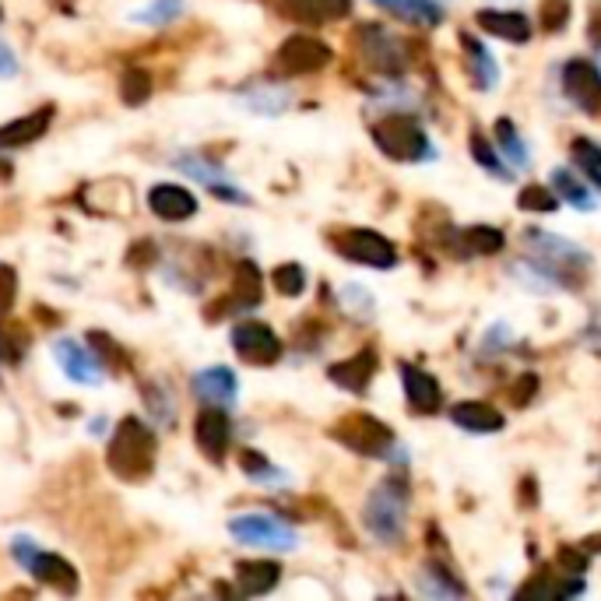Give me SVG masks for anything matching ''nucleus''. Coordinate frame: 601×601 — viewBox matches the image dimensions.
<instances>
[{"label": "nucleus", "instance_id": "nucleus-43", "mask_svg": "<svg viewBox=\"0 0 601 601\" xmlns=\"http://www.w3.org/2000/svg\"><path fill=\"white\" fill-rule=\"evenodd\" d=\"M588 35H591V43H598V46H601V4H594V11H591Z\"/></svg>", "mask_w": 601, "mask_h": 601}, {"label": "nucleus", "instance_id": "nucleus-20", "mask_svg": "<svg viewBox=\"0 0 601 601\" xmlns=\"http://www.w3.org/2000/svg\"><path fill=\"white\" fill-rule=\"evenodd\" d=\"M475 22L496 39H507V43H528L531 39V22L520 11H478Z\"/></svg>", "mask_w": 601, "mask_h": 601}, {"label": "nucleus", "instance_id": "nucleus-26", "mask_svg": "<svg viewBox=\"0 0 601 601\" xmlns=\"http://www.w3.org/2000/svg\"><path fill=\"white\" fill-rule=\"evenodd\" d=\"M377 4L401 14V18H409V22H419V25H440L443 22V11H440L436 0H377Z\"/></svg>", "mask_w": 601, "mask_h": 601}, {"label": "nucleus", "instance_id": "nucleus-10", "mask_svg": "<svg viewBox=\"0 0 601 601\" xmlns=\"http://www.w3.org/2000/svg\"><path fill=\"white\" fill-rule=\"evenodd\" d=\"M359 35H362V56L373 64V71H383V74H401L404 71L401 43L391 32H383L380 25H362Z\"/></svg>", "mask_w": 601, "mask_h": 601}, {"label": "nucleus", "instance_id": "nucleus-38", "mask_svg": "<svg viewBox=\"0 0 601 601\" xmlns=\"http://www.w3.org/2000/svg\"><path fill=\"white\" fill-rule=\"evenodd\" d=\"M580 591V580H567V584H556V580H531V584L520 588V594H552V598H567Z\"/></svg>", "mask_w": 601, "mask_h": 601}, {"label": "nucleus", "instance_id": "nucleus-35", "mask_svg": "<svg viewBox=\"0 0 601 601\" xmlns=\"http://www.w3.org/2000/svg\"><path fill=\"white\" fill-rule=\"evenodd\" d=\"M472 155H475V162H478L482 169H489V172H493V177H499V180H507V177H510V172L503 169V162L496 159V151L489 148V141L482 138L478 130H472Z\"/></svg>", "mask_w": 601, "mask_h": 601}, {"label": "nucleus", "instance_id": "nucleus-39", "mask_svg": "<svg viewBox=\"0 0 601 601\" xmlns=\"http://www.w3.org/2000/svg\"><path fill=\"white\" fill-rule=\"evenodd\" d=\"M240 464H243V472H246V475H254V478H278V472L271 468L267 457H261L257 451H243Z\"/></svg>", "mask_w": 601, "mask_h": 601}, {"label": "nucleus", "instance_id": "nucleus-41", "mask_svg": "<svg viewBox=\"0 0 601 601\" xmlns=\"http://www.w3.org/2000/svg\"><path fill=\"white\" fill-rule=\"evenodd\" d=\"M11 303H14V271L4 264V267H0V317L8 314Z\"/></svg>", "mask_w": 601, "mask_h": 601}, {"label": "nucleus", "instance_id": "nucleus-7", "mask_svg": "<svg viewBox=\"0 0 601 601\" xmlns=\"http://www.w3.org/2000/svg\"><path fill=\"white\" fill-rule=\"evenodd\" d=\"M331 64V46L314 35H288L275 53V67L282 74H314Z\"/></svg>", "mask_w": 601, "mask_h": 601}, {"label": "nucleus", "instance_id": "nucleus-14", "mask_svg": "<svg viewBox=\"0 0 601 601\" xmlns=\"http://www.w3.org/2000/svg\"><path fill=\"white\" fill-rule=\"evenodd\" d=\"M193 394H198L204 404L229 409V404H236V394H240L236 373H232L229 366H208V370L193 373Z\"/></svg>", "mask_w": 601, "mask_h": 601}, {"label": "nucleus", "instance_id": "nucleus-29", "mask_svg": "<svg viewBox=\"0 0 601 601\" xmlns=\"http://www.w3.org/2000/svg\"><path fill=\"white\" fill-rule=\"evenodd\" d=\"M120 95L127 106H141L148 95H151V77L138 67H127L124 77H120Z\"/></svg>", "mask_w": 601, "mask_h": 601}, {"label": "nucleus", "instance_id": "nucleus-40", "mask_svg": "<svg viewBox=\"0 0 601 601\" xmlns=\"http://www.w3.org/2000/svg\"><path fill=\"white\" fill-rule=\"evenodd\" d=\"M556 563L563 567L567 573H584L588 570V556L570 549V546H563V549H559V556H556Z\"/></svg>", "mask_w": 601, "mask_h": 601}, {"label": "nucleus", "instance_id": "nucleus-12", "mask_svg": "<svg viewBox=\"0 0 601 601\" xmlns=\"http://www.w3.org/2000/svg\"><path fill=\"white\" fill-rule=\"evenodd\" d=\"M193 436H198V447L219 464L229 451V440H232V422H229L225 409H215V404L201 409L198 422H193Z\"/></svg>", "mask_w": 601, "mask_h": 601}, {"label": "nucleus", "instance_id": "nucleus-16", "mask_svg": "<svg viewBox=\"0 0 601 601\" xmlns=\"http://www.w3.org/2000/svg\"><path fill=\"white\" fill-rule=\"evenodd\" d=\"M398 373H401V383H404V394H409L412 409L419 415L440 412V383L430 373L419 370V366H412V362H398Z\"/></svg>", "mask_w": 601, "mask_h": 601}, {"label": "nucleus", "instance_id": "nucleus-21", "mask_svg": "<svg viewBox=\"0 0 601 601\" xmlns=\"http://www.w3.org/2000/svg\"><path fill=\"white\" fill-rule=\"evenodd\" d=\"M278 577H282V567L271 563V559H243V563H236V584L250 598L267 594L278 584Z\"/></svg>", "mask_w": 601, "mask_h": 601}, {"label": "nucleus", "instance_id": "nucleus-44", "mask_svg": "<svg viewBox=\"0 0 601 601\" xmlns=\"http://www.w3.org/2000/svg\"><path fill=\"white\" fill-rule=\"evenodd\" d=\"M535 387H538V380H535V377L528 373V377H525V383H520V391H514L517 404H525V401L531 398V391H535Z\"/></svg>", "mask_w": 601, "mask_h": 601}, {"label": "nucleus", "instance_id": "nucleus-33", "mask_svg": "<svg viewBox=\"0 0 601 601\" xmlns=\"http://www.w3.org/2000/svg\"><path fill=\"white\" fill-rule=\"evenodd\" d=\"M271 282H275V288L282 296H299L306 288V271L299 264H278L275 275H271Z\"/></svg>", "mask_w": 601, "mask_h": 601}, {"label": "nucleus", "instance_id": "nucleus-23", "mask_svg": "<svg viewBox=\"0 0 601 601\" xmlns=\"http://www.w3.org/2000/svg\"><path fill=\"white\" fill-rule=\"evenodd\" d=\"M531 236V246L538 250L541 257H546V264H563V267H573V261L577 264H591V257L584 254V250H577L573 243H563V240H556L552 232H528Z\"/></svg>", "mask_w": 601, "mask_h": 601}, {"label": "nucleus", "instance_id": "nucleus-3", "mask_svg": "<svg viewBox=\"0 0 601 601\" xmlns=\"http://www.w3.org/2000/svg\"><path fill=\"white\" fill-rule=\"evenodd\" d=\"M370 138L377 141V148L387 159L394 162H422L433 155L430 138H425L412 116H383V120L370 127Z\"/></svg>", "mask_w": 601, "mask_h": 601}, {"label": "nucleus", "instance_id": "nucleus-9", "mask_svg": "<svg viewBox=\"0 0 601 601\" xmlns=\"http://www.w3.org/2000/svg\"><path fill=\"white\" fill-rule=\"evenodd\" d=\"M53 356H56V362H61V370H64L74 383H88V387H99V383H103V362H99V356H95L88 345L64 338V341H56V345H53Z\"/></svg>", "mask_w": 601, "mask_h": 601}, {"label": "nucleus", "instance_id": "nucleus-18", "mask_svg": "<svg viewBox=\"0 0 601 601\" xmlns=\"http://www.w3.org/2000/svg\"><path fill=\"white\" fill-rule=\"evenodd\" d=\"M50 120H53V106H43L29 116H18V120H11L8 127H0V148H22V145L39 141L46 134Z\"/></svg>", "mask_w": 601, "mask_h": 601}, {"label": "nucleus", "instance_id": "nucleus-25", "mask_svg": "<svg viewBox=\"0 0 601 601\" xmlns=\"http://www.w3.org/2000/svg\"><path fill=\"white\" fill-rule=\"evenodd\" d=\"M461 46H464V53H468V71H472V77H475V85H478V88H493V85L499 82V71H496V64H493L489 50L482 46V43H475L472 35H461Z\"/></svg>", "mask_w": 601, "mask_h": 601}, {"label": "nucleus", "instance_id": "nucleus-24", "mask_svg": "<svg viewBox=\"0 0 601 601\" xmlns=\"http://www.w3.org/2000/svg\"><path fill=\"white\" fill-rule=\"evenodd\" d=\"M261 303V271L254 261L236 264V278H232V303L225 309H254Z\"/></svg>", "mask_w": 601, "mask_h": 601}, {"label": "nucleus", "instance_id": "nucleus-11", "mask_svg": "<svg viewBox=\"0 0 601 601\" xmlns=\"http://www.w3.org/2000/svg\"><path fill=\"white\" fill-rule=\"evenodd\" d=\"M563 88H567V95L584 113H598L601 109V71L594 64L570 61L563 67Z\"/></svg>", "mask_w": 601, "mask_h": 601}, {"label": "nucleus", "instance_id": "nucleus-31", "mask_svg": "<svg viewBox=\"0 0 601 601\" xmlns=\"http://www.w3.org/2000/svg\"><path fill=\"white\" fill-rule=\"evenodd\" d=\"M464 243H468L472 254H499L503 250V232L493 225H472L464 232Z\"/></svg>", "mask_w": 601, "mask_h": 601}, {"label": "nucleus", "instance_id": "nucleus-5", "mask_svg": "<svg viewBox=\"0 0 601 601\" xmlns=\"http://www.w3.org/2000/svg\"><path fill=\"white\" fill-rule=\"evenodd\" d=\"M335 250L341 257L366 264V267H380V271H391L398 264V250L394 243L380 236L373 229H345L335 236Z\"/></svg>", "mask_w": 601, "mask_h": 601}, {"label": "nucleus", "instance_id": "nucleus-17", "mask_svg": "<svg viewBox=\"0 0 601 601\" xmlns=\"http://www.w3.org/2000/svg\"><path fill=\"white\" fill-rule=\"evenodd\" d=\"M39 584H46L53 591H61V594H74L77 591V573L74 567L67 563L64 556H53V552H35L29 559V567H25Z\"/></svg>", "mask_w": 601, "mask_h": 601}, {"label": "nucleus", "instance_id": "nucleus-37", "mask_svg": "<svg viewBox=\"0 0 601 601\" xmlns=\"http://www.w3.org/2000/svg\"><path fill=\"white\" fill-rule=\"evenodd\" d=\"M570 22V0H541V29L559 32Z\"/></svg>", "mask_w": 601, "mask_h": 601}, {"label": "nucleus", "instance_id": "nucleus-36", "mask_svg": "<svg viewBox=\"0 0 601 601\" xmlns=\"http://www.w3.org/2000/svg\"><path fill=\"white\" fill-rule=\"evenodd\" d=\"M517 204L525 208V211H556V198H552V190H546L541 183H528L525 190H520Z\"/></svg>", "mask_w": 601, "mask_h": 601}, {"label": "nucleus", "instance_id": "nucleus-27", "mask_svg": "<svg viewBox=\"0 0 601 601\" xmlns=\"http://www.w3.org/2000/svg\"><path fill=\"white\" fill-rule=\"evenodd\" d=\"M419 591L425 598H461L464 594V584L461 580H454V573H447L443 567H422L419 573Z\"/></svg>", "mask_w": 601, "mask_h": 601}, {"label": "nucleus", "instance_id": "nucleus-13", "mask_svg": "<svg viewBox=\"0 0 601 601\" xmlns=\"http://www.w3.org/2000/svg\"><path fill=\"white\" fill-rule=\"evenodd\" d=\"M148 208L166 222H187L198 215V198L180 183H159L148 190Z\"/></svg>", "mask_w": 601, "mask_h": 601}, {"label": "nucleus", "instance_id": "nucleus-42", "mask_svg": "<svg viewBox=\"0 0 601 601\" xmlns=\"http://www.w3.org/2000/svg\"><path fill=\"white\" fill-rule=\"evenodd\" d=\"M18 74V56L11 53L8 43H0V77H14Z\"/></svg>", "mask_w": 601, "mask_h": 601}, {"label": "nucleus", "instance_id": "nucleus-22", "mask_svg": "<svg viewBox=\"0 0 601 601\" xmlns=\"http://www.w3.org/2000/svg\"><path fill=\"white\" fill-rule=\"evenodd\" d=\"M451 419L468 433H496L503 430V412L489 401H461L451 409Z\"/></svg>", "mask_w": 601, "mask_h": 601}, {"label": "nucleus", "instance_id": "nucleus-19", "mask_svg": "<svg viewBox=\"0 0 601 601\" xmlns=\"http://www.w3.org/2000/svg\"><path fill=\"white\" fill-rule=\"evenodd\" d=\"M282 8L306 25H327L352 11V0H282Z\"/></svg>", "mask_w": 601, "mask_h": 601}, {"label": "nucleus", "instance_id": "nucleus-6", "mask_svg": "<svg viewBox=\"0 0 601 601\" xmlns=\"http://www.w3.org/2000/svg\"><path fill=\"white\" fill-rule=\"evenodd\" d=\"M232 538H240L243 546H264V549H293L296 531L275 514H240L229 520Z\"/></svg>", "mask_w": 601, "mask_h": 601}, {"label": "nucleus", "instance_id": "nucleus-34", "mask_svg": "<svg viewBox=\"0 0 601 601\" xmlns=\"http://www.w3.org/2000/svg\"><path fill=\"white\" fill-rule=\"evenodd\" d=\"M552 180H556V190L563 193V198H567L570 204H577L580 211H591V193H588L584 187H580L567 169H556V172H552Z\"/></svg>", "mask_w": 601, "mask_h": 601}, {"label": "nucleus", "instance_id": "nucleus-4", "mask_svg": "<svg viewBox=\"0 0 601 601\" xmlns=\"http://www.w3.org/2000/svg\"><path fill=\"white\" fill-rule=\"evenodd\" d=\"M331 436H335L338 443H345L348 451L362 454V457H380V454L391 451V443H394L391 425H383L380 419L362 415V412L345 415V419L335 425V430H331Z\"/></svg>", "mask_w": 601, "mask_h": 601}, {"label": "nucleus", "instance_id": "nucleus-8", "mask_svg": "<svg viewBox=\"0 0 601 601\" xmlns=\"http://www.w3.org/2000/svg\"><path fill=\"white\" fill-rule=\"evenodd\" d=\"M232 348H236V356L250 366H271L282 359L278 335L261 320H243L232 327Z\"/></svg>", "mask_w": 601, "mask_h": 601}, {"label": "nucleus", "instance_id": "nucleus-2", "mask_svg": "<svg viewBox=\"0 0 601 601\" xmlns=\"http://www.w3.org/2000/svg\"><path fill=\"white\" fill-rule=\"evenodd\" d=\"M404 510H409V486H404L398 475H387L370 493V499H366L362 525L373 538L391 546V541H398L404 531Z\"/></svg>", "mask_w": 601, "mask_h": 601}, {"label": "nucleus", "instance_id": "nucleus-30", "mask_svg": "<svg viewBox=\"0 0 601 601\" xmlns=\"http://www.w3.org/2000/svg\"><path fill=\"white\" fill-rule=\"evenodd\" d=\"M180 11H183V0H151L148 8L134 11V22H141V25H166V22H172V18H180Z\"/></svg>", "mask_w": 601, "mask_h": 601}, {"label": "nucleus", "instance_id": "nucleus-28", "mask_svg": "<svg viewBox=\"0 0 601 601\" xmlns=\"http://www.w3.org/2000/svg\"><path fill=\"white\" fill-rule=\"evenodd\" d=\"M570 151H573V162L588 172V180L594 187H601V145H594L588 138H573Z\"/></svg>", "mask_w": 601, "mask_h": 601}, {"label": "nucleus", "instance_id": "nucleus-32", "mask_svg": "<svg viewBox=\"0 0 601 601\" xmlns=\"http://www.w3.org/2000/svg\"><path fill=\"white\" fill-rule=\"evenodd\" d=\"M496 138H499V145L507 148V159L514 162V166H520L525 169L528 166V151H525V141H520V134L514 130V124L503 116V120H496Z\"/></svg>", "mask_w": 601, "mask_h": 601}, {"label": "nucleus", "instance_id": "nucleus-1", "mask_svg": "<svg viewBox=\"0 0 601 601\" xmlns=\"http://www.w3.org/2000/svg\"><path fill=\"white\" fill-rule=\"evenodd\" d=\"M155 451H159V440L148 430L138 415H127L116 422V430L109 436L106 447V464L116 478L124 482H141L155 468Z\"/></svg>", "mask_w": 601, "mask_h": 601}, {"label": "nucleus", "instance_id": "nucleus-15", "mask_svg": "<svg viewBox=\"0 0 601 601\" xmlns=\"http://www.w3.org/2000/svg\"><path fill=\"white\" fill-rule=\"evenodd\" d=\"M327 377H331V383L345 387V391L362 394L366 387H370V380L377 377V348H362V352H356L352 359L335 362L331 370H327Z\"/></svg>", "mask_w": 601, "mask_h": 601}]
</instances>
